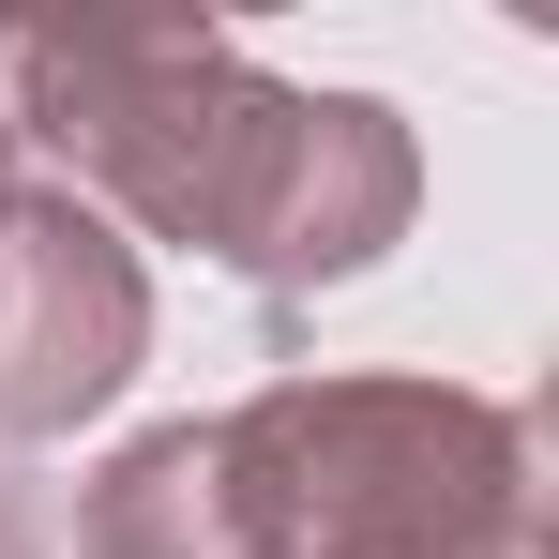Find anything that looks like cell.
Masks as SVG:
<instances>
[{
  "mask_svg": "<svg viewBox=\"0 0 559 559\" xmlns=\"http://www.w3.org/2000/svg\"><path fill=\"white\" fill-rule=\"evenodd\" d=\"M0 559H61V545H46V499H31L15 468H0Z\"/></svg>",
  "mask_w": 559,
  "mask_h": 559,
  "instance_id": "cell-5",
  "label": "cell"
},
{
  "mask_svg": "<svg viewBox=\"0 0 559 559\" xmlns=\"http://www.w3.org/2000/svg\"><path fill=\"white\" fill-rule=\"evenodd\" d=\"M212 439L273 559H530L545 514L530 424L454 378H273Z\"/></svg>",
  "mask_w": 559,
  "mask_h": 559,
  "instance_id": "cell-2",
  "label": "cell"
},
{
  "mask_svg": "<svg viewBox=\"0 0 559 559\" xmlns=\"http://www.w3.org/2000/svg\"><path fill=\"white\" fill-rule=\"evenodd\" d=\"M0 121L106 227L197 242L242 287H348L408 242L424 152L378 92H287L182 15H0Z\"/></svg>",
  "mask_w": 559,
  "mask_h": 559,
  "instance_id": "cell-1",
  "label": "cell"
},
{
  "mask_svg": "<svg viewBox=\"0 0 559 559\" xmlns=\"http://www.w3.org/2000/svg\"><path fill=\"white\" fill-rule=\"evenodd\" d=\"M76 559H273L242 484H227V439L212 424H152L76 484Z\"/></svg>",
  "mask_w": 559,
  "mask_h": 559,
  "instance_id": "cell-4",
  "label": "cell"
},
{
  "mask_svg": "<svg viewBox=\"0 0 559 559\" xmlns=\"http://www.w3.org/2000/svg\"><path fill=\"white\" fill-rule=\"evenodd\" d=\"M0 197H15V121H0Z\"/></svg>",
  "mask_w": 559,
  "mask_h": 559,
  "instance_id": "cell-6",
  "label": "cell"
},
{
  "mask_svg": "<svg viewBox=\"0 0 559 559\" xmlns=\"http://www.w3.org/2000/svg\"><path fill=\"white\" fill-rule=\"evenodd\" d=\"M152 364V273L76 182L0 197V439H76Z\"/></svg>",
  "mask_w": 559,
  "mask_h": 559,
  "instance_id": "cell-3",
  "label": "cell"
}]
</instances>
